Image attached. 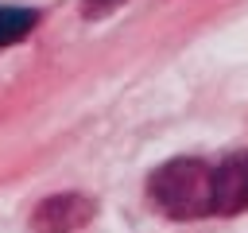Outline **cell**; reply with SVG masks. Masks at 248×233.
I'll use <instances>...</instances> for the list:
<instances>
[{
  "instance_id": "6da1fadb",
  "label": "cell",
  "mask_w": 248,
  "mask_h": 233,
  "mask_svg": "<svg viewBox=\"0 0 248 233\" xmlns=\"http://www.w3.org/2000/svg\"><path fill=\"white\" fill-rule=\"evenodd\" d=\"M147 194L167 217H178V221L205 217L213 214V167L205 159L178 155L159 171H151Z\"/></svg>"
},
{
  "instance_id": "7a4b0ae2",
  "label": "cell",
  "mask_w": 248,
  "mask_h": 233,
  "mask_svg": "<svg viewBox=\"0 0 248 233\" xmlns=\"http://www.w3.org/2000/svg\"><path fill=\"white\" fill-rule=\"evenodd\" d=\"M97 214V202L85 194H50L31 214V233H74L89 225Z\"/></svg>"
},
{
  "instance_id": "3957f363",
  "label": "cell",
  "mask_w": 248,
  "mask_h": 233,
  "mask_svg": "<svg viewBox=\"0 0 248 233\" xmlns=\"http://www.w3.org/2000/svg\"><path fill=\"white\" fill-rule=\"evenodd\" d=\"M248 210V151H232L213 167V214Z\"/></svg>"
},
{
  "instance_id": "277c9868",
  "label": "cell",
  "mask_w": 248,
  "mask_h": 233,
  "mask_svg": "<svg viewBox=\"0 0 248 233\" xmlns=\"http://www.w3.org/2000/svg\"><path fill=\"white\" fill-rule=\"evenodd\" d=\"M35 23H39V12L0 4V47H12V43H19V39H27Z\"/></svg>"
},
{
  "instance_id": "5b68a950",
  "label": "cell",
  "mask_w": 248,
  "mask_h": 233,
  "mask_svg": "<svg viewBox=\"0 0 248 233\" xmlns=\"http://www.w3.org/2000/svg\"><path fill=\"white\" fill-rule=\"evenodd\" d=\"M124 0H81V16L85 19H101V16H108V12H116Z\"/></svg>"
}]
</instances>
